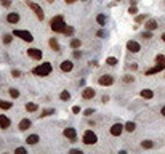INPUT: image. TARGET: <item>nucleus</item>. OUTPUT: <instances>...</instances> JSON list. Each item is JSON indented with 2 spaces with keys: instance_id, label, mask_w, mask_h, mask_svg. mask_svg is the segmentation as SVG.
Wrapping results in <instances>:
<instances>
[{
  "instance_id": "obj_25",
  "label": "nucleus",
  "mask_w": 165,
  "mask_h": 154,
  "mask_svg": "<svg viewBox=\"0 0 165 154\" xmlns=\"http://www.w3.org/2000/svg\"><path fill=\"white\" fill-rule=\"evenodd\" d=\"M135 127H136V125L133 124V122H127V124H125V130H127V132H133Z\"/></svg>"
},
{
  "instance_id": "obj_28",
  "label": "nucleus",
  "mask_w": 165,
  "mask_h": 154,
  "mask_svg": "<svg viewBox=\"0 0 165 154\" xmlns=\"http://www.w3.org/2000/svg\"><path fill=\"white\" fill-rule=\"evenodd\" d=\"M71 47L72 48H79V47H80V40L79 39H72L71 40Z\"/></svg>"
},
{
  "instance_id": "obj_13",
  "label": "nucleus",
  "mask_w": 165,
  "mask_h": 154,
  "mask_svg": "<svg viewBox=\"0 0 165 154\" xmlns=\"http://www.w3.org/2000/svg\"><path fill=\"white\" fill-rule=\"evenodd\" d=\"M6 21H8L10 24H16V23L19 21V15H18V13H8V16H6Z\"/></svg>"
},
{
  "instance_id": "obj_9",
  "label": "nucleus",
  "mask_w": 165,
  "mask_h": 154,
  "mask_svg": "<svg viewBox=\"0 0 165 154\" xmlns=\"http://www.w3.org/2000/svg\"><path fill=\"white\" fill-rule=\"evenodd\" d=\"M127 48L132 51V53H138V51L141 50V47H140L138 42H135V40H130V42L127 43Z\"/></svg>"
},
{
  "instance_id": "obj_43",
  "label": "nucleus",
  "mask_w": 165,
  "mask_h": 154,
  "mask_svg": "<svg viewBox=\"0 0 165 154\" xmlns=\"http://www.w3.org/2000/svg\"><path fill=\"white\" fill-rule=\"evenodd\" d=\"M71 153H72V154H82V151H77V149H72Z\"/></svg>"
},
{
  "instance_id": "obj_4",
  "label": "nucleus",
  "mask_w": 165,
  "mask_h": 154,
  "mask_svg": "<svg viewBox=\"0 0 165 154\" xmlns=\"http://www.w3.org/2000/svg\"><path fill=\"white\" fill-rule=\"evenodd\" d=\"M27 5H29V8L32 10L34 13H35V16L39 19H43L45 18V15H43V10H42V6L40 5H37V3H34V2H27Z\"/></svg>"
},
{
  "instance_id": "obj_6",
  "label": "nucleus",
  "mask_w": 165,
  "mask_h": 154,
  "mask_svg": "<svg viewBox=\"0 0 165 154\" xmlns=\"http://www.w3.org/2000/svg\"><path fill=\"white\" fill-rule=\"evenodd\" d=\"M27 55H29L32 60H35V61H39V60H42V51H40L39 48H29L27 50Z\"/></svg>"
},
{
  "instance_id": "obj_23",
  "label": "nucleus",
  "mask_w": 165,
  "mask_h": 154,
  "mask_svg": "<svg viewBox=\"0 0 165 154\" xmlns=\"http://www.w3.org/2000/svg\"><path fill=\"white\" fill-rule=\"evenodd\" d=\"M59 98H61V100H63V101H67V100H69V98H71V95H69V92H66V90H64V92H61V95H59Z\"/></svg>"
},
{
  "instance_id": "obj_24",
  "label": "nucleus",
  "mask_w": 165,
  "mask_h": 154,
  "mask_svg": "<svg viewBox=\"0 0 165 154\" xmlns=\"http://www.w3.org/2000/svg\"><path fill=\"white\" fill-rule=\"evenodd\" d=\"M63 34H66V35H72V34H74V27L66 26L64 27V31H63Z\"/></svg>"
},
{
  "instance_id": "obj_42",
  "label": "nucleus",
  "mask_w": 165,
  "mask_h": 154,
  "mask_svg": "<svg viewBox=\"0 0 165 154\" xmlns=\"http://www.w3.org/2000/svg\"><path fill=\"white\" fill-rule=\"evenodd\" d=\"M16 153H23L24 154V153H26V149H24V148H18V149H16Z\"/></svg>"
},
{
  "instance_id": "obj_29",
  "label": "nucleus",
  "mask_w": 165,
  "mask_h": 154,
  "mask_svg": "<svg viewBox=\"0 0 165 154\" xmlns=\"http://www.w3.org/2000/svg\"><path fill=\"white\" fill-rule=\"evenodd\" d=\"M51 114H55V109H45V111H42L40 117H47V116H51Z\"/></svg>"
},
{
  "instance_id": "obj_39",
  "label": "nucleus",
  "mask_w": 165,
  "mask_h": 154,
  "mask_svg": "<svg viewBox=\"0 0 165 154\" xmlns=\"http://www.w3.org/2000/svg\"><path fill=\"white\" fill-rule=\"evenodd\" d=\"M125 82H133V77H130V76H125V79H123Z\"/></svg>"
},
{
  "instance_id": "obj_26",
  "label": "nucleus",
  "mask_w": 165,
  "mask_h": 154,
  "mask_svg": "<svg viewBox=\"0 0 165 154\" xmlns=\"http://www.w3.org/2000/svg\"><path fill=\"white\" fill-rule=\"evenodd\" d=\"M141 146H143V148H146V149H151V148L154 146V143H152V141H149V140H146V141H143V143H141Z\"/></svg>"
},
{
  "instance_id": "obj_21",
  "label": "nucleus",
  "mask_w": 165,
  "mask_h": 154,
  "mask_svg": "<svg viewBox=\"0 0 165 154\" xmlns=\"http://www.w3.org/2000/svg\"><path fill=\"white\" fill-rule=\"evenodd\" d=\"M37 108H39V106H37L35 103H27V104H26V111H29V112L37 111Z\"/></svg>"
},
{
  "instance_id": "obj_37",
  "label": "nucleus",
  "mask_w": 165,
  "mask_h": 154,
  "mask_svg": "<svg viewBox=\"0 0 165 154\" xmlns=\"http://www.w3.org/2000/svg\"><path fill=\"white\" fill-rule=\"evenodd\" d=\"M11 74H13V77H19V76H21V72H19V71H11Z\"/></svg>"
},
{
  "instance_id": "obj_41",
  "label": "nucleus",
  "mask_w": 165,
  "mask_h": 154,
  "mask_svg": "<svg viewBox=\"0 0 165 154\" xmlns=\"http://www.w3.org/2000/svg\"><path fill=\"white\" fill-rule=\"evenodd\" d=\"M90 114H93V109H87L85 111V116H90Z\"/></svg>"
},
{
  "instance_id": "obj_30",
  "label": "nucleus",
  "mask_w": 165,
  "mask_h": 154,
  "mask_svg": "<svg viewBox=\"0 0 165 154\" xmlns=\"http://www.w3.org/2000/svg\"><path fill=\"white\" fill-rule=\"evenodd\" d=\"M96 21H98V24H104L106 23V18H104V15H98V18H96Z\"/></svg>"
},
{
  "instance_id": "obj_7",
  "label": "nucleus",
  "mask_w": 165,
  "mask_h": 154,
  "mask_svg": "<svg viewBox=\"0 0 165 154\" xmlns=\"http://www.w3.org/2000/svg\"><path fill=\"white\" fill-rule=\"evenodd\" d=\"M64 136L69 138L71 141H77V133H75V128H64Z\"/></svg>"
},
{
  "instance_id": "obj_32",
  "label": "nucleus",
  "mask_w": 165,
  "mask_h": 154,
  "mask_svg": "<svg viewBox=\"0 0 165 154\" xmlns=\"http://www.w3.org/2000/svg\"><path fill=\"white\" fill-rule=\"evenodd\" d=\"M156 63H165V58L162 56V55H157L156 56Z\"/></svg>"
},
{
  "instance_id": "obj_12",
  "label": "nucleus",
  "mask_w": 165,
  "mask_h": 154,
  "mask_svg": "<svg viewBox=\"0 0 165 154\" xmlns=\"http://www.w3.org/2000/svg\"><path fill=\"white\" fill-rule=\"evenodd\" d=\"M96 95V92L93 88H84V92H82V97L85 98V100H90V98H93Z\"/></svg>"
},
{
  "instance_id": "obj_22",
  "label": "nucleus",
  "mask_w": 165,
  "mask_h": 154,
  "mask_svg": "<svg viewBox=\"0 0 165 154\" xmlns=\"http://www.w3.org/2000/svg\"><path fill=\"white\" fill-rule=\"evenodd\" d=\"M11 103H8V101H0V109H3V111H5V109H10L11 108Z\"/></svg>"
},
{
  "instance_id": "obj_36",
  "label": "nucleus",
  "mask_w": 165,
  "mask_h": 154,
  "mask_svg": "<svg viewBox=\"0 0 165 154\" xmlns=\"http://www.w3.org/2000/svg\"><path fill=\"white\" fill-rule=\"evenodd\" d=\"M72 112H74V114H79V112H80V108H79V106H74V108H72Z\"/></svg>"
},
{
  "instance_id": "obj_17",
  "label": "nucleus",
  "mask_w": 165,
  "mask_h": 154,
  "mask_svg": "<svg viewBox=\"0 0 165 154\" xmlns=\"http://www.w3.org/2000/svg\"><path fill=\"white\" fill-rule=\"evenodd\" d=\"M30 127V121L29 119H23L21 122H19V130H27Z\"/></svg>"
},
{
  "instance_id": "obj_16",
  "label": "nucleus",
  "mask_w": 165,
  "mask_h": 154,
  "mask_svg": "<svg viewBox=\"0 0 165 154\" xmlns=\"http://www.w3.org/2000/svg\"><path fill=\"white\" fill-rule=\"evenodd\" d=\"M26 143L27 145H37V143H39V135H29L26 140Z\"/></svg>"
},
{
  "instance_id": "obj_3",
  "label": "nucleus",
  "mask_w": 165,
  "mask_h": 154,
  "mask_svg": "<svg viewBox=\"0 0 165 154\" xmlns=\"http://www.w3.org/2000/svg\"><path fill=\"white\" fill-rule=\"evenodd\" d=\"M13 35L19 37L21 40H24V42H32L34 37L32 34L29 32V31H21V29H15V32H13Z\"/></svg>"
},
{
  "instance_id": "obj_2",
  "label": "nucleus",
  "mask_w": 165,
  "mask_h": 154,
  "mask_svg": "<svg viewBox=\"0 0 165 154\" xmlns=\"http://www.w3.org/2000/svg\"><path fill=\"white\" fill-rule=\"evenodd\" d=\"M50 72H51V64L50 63H43V64H40V66L34 67V74H37V76H40V77H45Z\"/></svg>"
},
{
  "instance_id": "obj_47",
  "label": "nucleus",
  "mask_w": 165,
  "mask_h": 154,
  "mask_svg": "<svg viewBox=\"0 0 165 154\" xmlns=\"http://www.w3.org/2000/svg\"><path fill=\"white\" fill-rule=\"evenodd\" d=\"M47 2H50V3H51V2H53V0H47Z\"/></svg>"
},
{
  "instance_id": "obj_38",
  "label": "nucleus",
  "mask_w": 165,
  "mask_h": 154,
  "mask_svg": "<svg viewBox=\"0 0 165 154\" xmlns=\"http://www.w3.org/2000/svg\"><path fill=\"white\" fill-rule=\"evenodd\" d=\"M128 13H132V15H136V6H132V8L128 10Z\"/></svg>"
},
{
  "instance_id": "obj_34",
  "label": "nucleus",
  "mask_w": 165,
  "mask_h": 154,
  "mask_svg": "<svg viewBox=\"0 0 165 154\" xmlns=\"http://www.w3.org/2000/svg\"><path fill=\"white\" fill-rule=\"evenodd\" d=\"M0 3H2L3 6H10L11 5V0H0Z\"/></svg>"
},
{
  "instance_id": "obj_46",
  "label": "nucleus",
  "mask_w": 165,
  "mask_h": 154,
  "mask_svg": "<svg viewBox=\"0 0 165 154\" xmlns=\"http://www.w3.org/2000/svg\"><path fill=\"white\" fill-rule=\"evenodd\" d=\"M162 39H164V42H165V34H164V35H162Z\"/></svg>"
},
{
  "instance_id": "obj_14",
  "label": "nucleus",
  "mask_w": 165,
  "mask_h": 154,
  "mask_svg": "<svg viewBox=\"0 0 165 154\" xmlns=\"http://www.w3.org/2000/svg\"><path fill=\"white\" fill-rule=\"evenodd\" d=\"M72 67H74V64H72L71 61H63V63H61V71H64V72L72 71Z\"/></svg>"
},
{
  "instance_id": "obj_45",
  "label": "nucleus",
  "mask_w": 165,
  "mask_h": 154,
  "mask_svg": "<svg viewBox=\"0 0 165 154\" xmlns=\"http://www.w3.org/2000/svg\"><path fill=\"white\" fill-rule=\"evenodd\" d=\"M162 116H165V106L162 108Z\"/></svg>"
},
{
  "instance_id": "obj_31",
  "label": "nucleus",
  "mask_w": 165,
  "mask_h": 154,
  "mask_svg": "<svg viewBox=\"0 0 165 154\" xmlns=\"http://www.w3.org/2000/svg\"><path fill=\"white\" fill-rule=\"evenodd\" d=\"M10 95H11V98H18L19 97V92L16 90V88H11V90H10Z\"/></svg>"
},
{
  "instance_id": "obj_20",
  "label": "nucleus",
  "mask_w": 165,
  "mask_h": 154,
  "mask_svg": "<svg viewBox=\"0 0 165 154\" xmlns=\"http://www.w3.org/2000/svg\"><path fill=\"white\" fill-rule=\"evenodd\" d=\"M50 47H51L55 51H59V43H58L56 39H50Z\"/></svg>"
},
{
  "instance_id": "obj_19",
  "label": "nucleus",
  "mask_w": 165,
  "mask_h": 154,
  "mask_svg": "<svg viewBox=\"0 0 165 154\" xmlns=\"http://www.w3.org/2000/svg\"><path fill=\"white\" fill-rule=\"evenodd\" d=\"M146 29H147V31H154V29H157V23L154 21V19H149V21L146 23Z\"/></svg>"
},
{
  "instance_id": "obj_27",
  "label": "nucleus",
  "mask_w": 165,
  "mask_h": 154,
  "mask_svg": "<svg viewBox=\"0 0 165 154\" xmlns=\"http://www.w3.org/2000/svg\"><path fill=\"white\" fill-rule=\"evenodd\" d=\"M106 63H108L109 66H115V64H117V58L111 56V58H108V60H106Z\"/></svg>"
},
{
  "instance_id": "obj_1",
  "label": "nucleus",
  "mask_w": 165,
  "mask_h": 154,
  "mask_svg": "<svg viewBox=\"0 0 165 154\" xmlns=\"http://www.w3.org/2000/svg\"><path fill=\"white\" fill-rule=\"evenodd\" d=\"M51 29L55 31V32H63L64 27H66V23H64V18L63 16H55L53 19H51Z\"/></svg>"
},
{
  "instance_id": "obj_18",
  "label": "nucleus",
  "mask_w": 165,
  "mask_h": 154,
  "mask_svg": "<svg viewBox=\"0 0 165 154\" xmlns=\"http://www.w3.org/2000/svg\"><path fill=\"white\" fill-rule=\"evenodd\" d=\"M141 97L146 98V100H151V98L154 97L152 90H147V88H144V90H141Z\"/></svg>"
},
{
  "instance_id": "obj_44",
  "label": "nucleus",
  "mask_w": 165,
  "mask_h": 154,
  "mask_svg": "<svg viewBox=\"0 0 165 154\" xmlns=\"http://www.w3.org/2000/svg\"><path fill=\"white\" fill-rule=\"evenodd\" d=\"M74 2H77V0H66V3H74Z\"/></svg>"
},
{
  "instance_id": "obj_33",
  "label": "nucleus",
  "mask_w": 165,
  "mask_h": 154,
  "mask_svg": "<svg viewBox=\"0 0 165 154\" xmlns=\"http://www.w3.org/2000/svg\"><path fill=\"white\" fill-rule=\"evenodd\" d=\"M3 42H5V43H10V42H11V35H10V34L3 35Z\"/></svg>"
},
{
  "instance_id": "obj_10",
  "label": "nucleus",
  "mask_w": 165,
  "mask_h": 154,
  "mask_svg": "<svg viewBox=\"0 0 165 154\" xmlns=\"http://www.w3.org/2000/svg\"><path fill=\"white\" fill-rule=\"evenodd\" d=\"M98 84L99 85H112L114 84V79H112L111 76H101L98 79Z\"/></svg>"
},
{
  "instance_id": "obj_15",
  "label": "nucleus",
  "mask_w": 165,
  "mask_h": 154,
  "mask_svg": "<svg viewBox=\"0 0 165 154\" xmlns=\"http://www.w3.org/2000/svg\"><path fill=\"white\" fill-rule=\"evenodd\" d=\"M0 127L2 128H8L10 127V119L6 116H0Z\"/></svg>"
},
{
  "instance_id": "obj_8",
  "label": "nucleus",
  "mask_w": 165,
  "mask_h": 154,
  "mask_svg": "<svg viewBox=\"0 0 165 154\" xmlns=\"http://www.w3.org/2000/svg\"><path fill=\"white\" fill-rule=\"evenodd\" d=\"M123 128H125V127H123L122 124H114V125L111 127V135H112V136H119L120 133L123 132Z\"/></svg>"
},
{
  "instance_id": "obj_11",
  "label": "nucleus",
  "mask_w": 165,
  "mask_h": 154,
  "mask_svg": "<svg viewBox=\"0 0 165 154\" xmlns=\"http://www.w3.org/2000/svg\"><path fill=\"white\" fill-rule=\"evenodd\" d=\"M164 69H165V63H157L156 66L151 67L146 74H156V72H160V71H164Z\"/></svg>"
},
{
  "instance_id": "obj_35",
  "label": "nucleus",
  "mask_w": 165,
  "mask_h": 154,
  "mask_svg": "<svg viewBox=\"0 0 165 154\" xmlns=\"http://www.w3.org/2000/svg\"><path fill=\"white\" fill-rule=\"evenodd\" d=\"M146 19V15H140V16H136V23H141Z\"/></svg>"
},
{
  "instance_id": "obj_40",
  "label": "nucleus",
  "mask_w": 165,
  "mask_h": 154,
  "mask_svg": "<svg viewBox=\"0 0 165 154\" xmlns=\"http://www.w3.org/2000/svg\"><path fill=\"white\" fill-rule=\"evenodd\" d=\"M143 37H144V39H151V37H152V34H151V32H146Z\"/></svg>"
},
{
  "instance_id": "obj_5",
  "label": "nucleus",
  "mask_w": 165,
  "mask_h": 154,
  "mask_svg": "<svg viewBox=\"0 0 165 154\" xmlns=\"http://www.w3.org/2000/svg\"><path fill=\"white\" fill-rule=\"evenodd\" d=\"M96 141H98V136H96L91 130H87V132L84 133V143L85 145H95Z\"/></svg>"
}]
</instances>
